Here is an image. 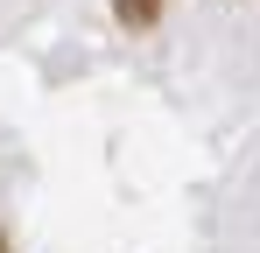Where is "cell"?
Masks as SVG:
<instances>
[{"instance_id": "6da1fadb", "label": "cell", "mask_w": 260, "mask_h": 253, "mask_svg": "<svg viewBox=\"0 0 260 253\" xmlns=\"http://www.w3.org/2000/svg\"><path fill=\"white\" fill-rule=\"evenodd\" d=\"M113 14H120L127 28H148V21L162 14V0H113Z\"/></svg>"}, {"instance_id": "7a4b0ae2", "label": "cell", "mask_w": 260, "mask_h": 253, "mask_svg": "<svg viewBox=\"0 0 260 253\" xmlns=\"http://www.w3.org/2000/svg\"><path fill=\"white\" fill-rule=\"evenodd\" d=\"M0 253H7V232H0Z\"/></svg>"}]
</instances>
